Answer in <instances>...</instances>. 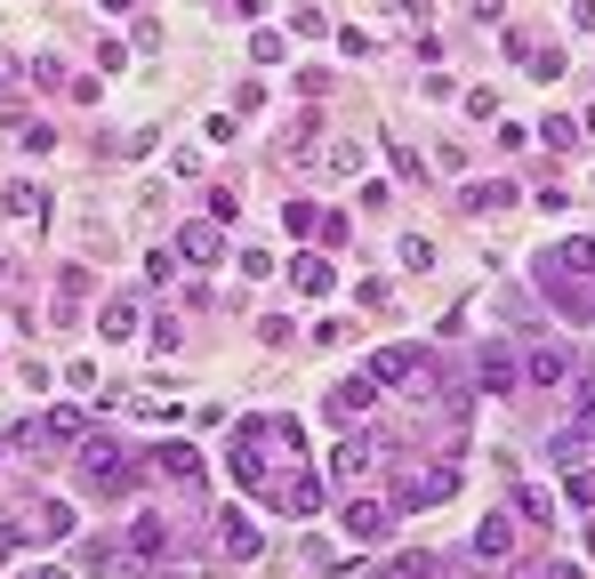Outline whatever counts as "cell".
Masks as SVG:
<instances>
[{
	"instance_id": "1",
	"label": "cell",
	"mask_w": 595,
	"mask_h": 579,
	"mask_svg": "<svg viewBox=\"0 0 595 579\" xmlns=\"http://www.w3.org/2000/svg\"><path fill=\"white\" fill-rule=\"evenodd\" d=\"M450 491H459V467H450V459H435V467H426V459H410V467L395 475V500H386V507H395V515H419V507L450 500Z\"/></svg>"
},
{
	"instance_id": "2",
	"label": "cell",
	"mask_w": 595,
	"mask_h": 579,
	"mask_svg": "<svg viewBox=\"0 0 595 579\" xmlns=\"http://www.w3.org/2000/svg\"><path fill=\"white\" fill-rule=\"evenodd\" d=\"M234 443H241V451H258V467H265V459H298L306 434H298V419H282V410H258V419H241V427H234Z\"/></svg>"
},
{
	"instance_id": "3",
	"label": "cell",
	"mask_w": 595,
	"mask_h": 579,
	"mask_svg": "<svg viewBox=\"0 0 595 579\" xmlns=\"http://www.w3.org/2000/svg\"><path fill=\"white\" fill-rule=\"evenodd\" d=\"M80 483H89L97 500H121V491L137 483V459L121 443H80Z\"/></svg>"
},
{
	"instance_id": "4",
	"label": "cell",
	"mask_w": 595,
	"mask_h": 579,
	"mask_svg": "<svg viewBox=\"0 0 595 579\" xmlns=\"http://www.w3.org/2000/svg\"><path fill=\"white\" fill-rule=\"evenodd\" d=\"M338 531H346L355 547H379L386 531H395V507H386V500H362V491H355V500L338 507Z\"/></svg>"
},
{
	"instance_id": "5",
	"label": "cell",
	"mask_w": 595,
	"mask_h": 579,
	"mask_svg": "<svg viewBox=\"0 0 595 579\" xmlns=\"http://www.w3.org/2000/svg\"><path fill=\"white\" fill-rule=\"evenodd\" d=\"M146 467H153L170 491H186V500L201 491V451H194V443H153V459H146Z\"/></svg>"
},
{
	"instance_id": "6",
	"label": "cell",
	"mask_w": 595,
	"mask_h": 579,
	"mask_svg": "<svg viewBox=\"0 0 595 579\" xmlns=\"http://www.w3.org/2000/svg\"><path fill=\"white\" fill-rule=\"evenodd\" d=\"M65 531H73V507H65V500H40V507H25V515L9 523V540H33V547H49V540H65Z\"/></svg>"
},
{
	"instance_id": "7",
	"label": "cell",
	"mask_w": 595,
	"mask_h": 579,
	"mask_svg": "<svg viewBox=\"0 0 595 579\" xmlns=\"http://www.w3.org/2000/svg\"><path fill=\"white\" fill-rule=\"evenodd\" d=\"M129 564H161V555L177 547V531H170V515H129Z\"/></svg>"
},
{
	"instance_id": "8",
	"label": "cell",
	"mask_w": 595,
	"mask_h": 579,
	"mask_svg": "<svg viewBox=\"0 0 595 579\" xmlns=\"http://www.w3.org/2000/svg\"><path fill=\"white\" fill-rule=\"evenodd\" d=\"M258 500H274L282 515H314L322 507V483H314V475H265Z\"/></svg>"
},
{
	"instance_id": "9",
	"label": "cell",
	"mask_w": 595,
	"mask_h": 579,
	"mask_svg": "<svg viewBox=\"0 0 595 579\" xmlns=\"http://www.w3.org/2000/svg\"><path fill=\"white\" fill-rule=\"evenodd\" d=\"M475 379L491 386V395H523V355H516V346H483Z\"/></svg>"
},
{
	"instance_id": "10",
	"label": "cell",
	"mask_w": 595,
	"mask_h": 579,
	"mask_svg": "<svg viewBox=\"0 0 595 579\" xmlns=\"http://www.w3.org/2000/svg\"><path fill=\"white\" fill-rule=\"evenodd\" d=\"M362 370H371L379 386H402V379H426V355H419V346H379Z\"/></svg>"
},
{
	"instance_id": "11",
	"label": "cell",
	"mask_w": 595,
	"mask_h": 579,
	"mask_svg": "<svg viewBox=\"0 0 595 579\" xmlns=\"http://www.w3.org/2000/svg\"><path fill=\"white\" fill-rule=\"evenodd\" d=\"M516 194H523L516 177H475V185H467V194H459V210H467V218H483V210L499 218V210H507V201H516Z\"/></svg>"
},
{
	"instance_id": "12",
	"label": "cell",
	"mask_w": 595,
	"mask_h": 579,
	"mask_svg": "<svg viewBox=\"0 0 595 579\" xmlns=\"http://www.w3.org/2000/svg\"><path fill=\"white\" fill-rule=\"evenodd\" d=\"M218 250H225V242H218V218L177 225V258H186V266H218Z\"/></svg>"
},
{
	"instance_id": "13",
	"label": "cell",
	"mask_w": 595,
	"mask_h": 579,
	"mask_svg": "<svg viewBox=\"0 0 595 579\" xmlns=\"http://www.w3.org/2000/svg\"><path fill=\"white\" fill-rule=\"evenodd\" d=\"M556 379H571V355L563 346H523V386H556Z\"/></svg>"
},
{
	"instance_id": "14",
	"label": "cell",
	"mask_w": 595,
	"mask_h": 579,
	"mask_svg": "<svg viewBox=\"0 0 595 579\" xmlns=\"http://www.w3.org/2000/svg\"><path fill=\"white\" fill-rule=\"evenodd\" d=\"M475 555H483V564H516V523H507V515H483V531H475Z\"/></svg>"
},
{
	"instance_id": "15",
	"label": "cell",
	"mask_w": 595,
	"mask_h": 579,
	"mask_svg": "<svg viewBox=\"0 0 595 579\" xmlns=\"http://www.w3.org/2000/svg\"><path fill=\"white\" fill-rule=\"evenodd\" d=\"M218 547L234 555V564H250V555H258L265 540H258V523H250V515H225V523H218Z\"/></svg>"
},
{
	"instance_id": "16",
	"label": "cell",
	"mask_w": 595,
	"mask_h": 579,
	"mask_svg": "<svg viewBox=\"0 0 595 579\" xmlns=\"http://www.w3.org/2000/svg\"><path fill=\"white\" fill-rule=\"evenodd\" d=\"M371 459H379V443H338V451H331V483H362Z\"/></svg>"
},
{
	"instance_id": "17",
	"label": "cell",
	"mask_w": 595,
	"mask_h": 579,
	"mask_svg": "<svg viewBox=\"0 0 595 579\" xmlns=\"http://www.w3.org/2000/svg\"><path fill=\"white\" fill-rule=\"evenodd\" d=\"M97 330H106V338H129L137 330V298H106L97 306Z\"/></svg>"
},
{
	"instance_id": "18",
	"label": "cell",
	"mask_w": 595,
	"mask_h": 579,
	"mask_svg": "<svg viewBox=\"0 0 595 579\" xmlns=\"http://www.w3.org/2000/svg\"><path fill=\"white\" fill-rule=\"evenodd\" d=\"M33 443H80V410H49V419L33 427Z\"/></svg>"
},
{
	"instance_id": "19",
	"label": "cell",
	"mask_w": 595,
	"mask_h": 579,
	"mask_svg": "<svg viewBox=\"0 0 595 579\" xmlns=\"http://www.w3.org/2000/svg\"><path fill=\"white\" fill-rule=\"evenodd\" d=\"M516 515H523V523H547V531H556V500H547L540 483H523V491H516Z\"/></svg>"
},
{
	"instance_id": "20",
	"label": "cell",
	"mask_w": 595,
	"mask_h": 579,
	"mask_svg": "<svg viewBox=\"0 0 595 579\" xmlns=\"http://www.w3.org/2000/svg\"><path fill=\"white\" fill-rule=\"evenodd\" d=\"M580 137H587V130H580V121H563V113H547V121H540V145H547V153H571Z\"/></svg>"
},
{
	"instance_id": "21",
	"label": "cell",
	"mask_w": 595,
	"mask_h": 579,
	"mask_svg": "<svg viewBox=\"0 0 595 579\" xmlns=\"http://www.w3.org/2000/svg\"><path fill=\"white\" fill-rule=\"evenodd\" d=\"M0 210H9V218H33V210H40V185H33V177L0 185Z\"/></svg>"
},
{
	"instance_id": "22",
	"label": "cell",
	"mask_w": 595,
	"mask_h": 579,
	"mask_svg": "<svg viewBox=\"0 0 595 579\" xmlns=\"http://www.w3.org/2000/svg\"><path fill=\"white\" fill-rule=\"evenodd\" d=\"M298 290H306V298H322V290H331V266H322V258H298Z\"/></svg>"
},
{
	"instance_id": "23",
	"label": "cell",
	"mask_w": 595,
	"mask_h": 579,
	"mask_svg": "<svg viewBox=\"0 0 595 579\" xmlns=\"http://www.w3.org/2000/svg\"><path fill=\"white\" fill-rule=\"evenodd\" d=\"M402 266H410V274H426V266H435V242L410 234V242H402Z\"/></svg>"
},
{
	"instance_id": "24",
	"label": "cell",
	"mask_w": 595,
	"mask_h": 579,
	"mask_svg": "<svg viewBox=\"0 0 595 579\" xmlns=\"http://www.w3.org/2000/svg\"><path fill=\"white\" fill-rule=\"evenodd\" d=\"M282 225H290V234H314L322 218H314V201H290V210H282Z\"/></svg>"
},
{
	"instance_id": "25",
	"label": "cell",
	"mask_w": 595,
	"mask_h": 579,
	"mask_svg": "<svg viewBox=\"0 0 595 579\" xmlns=\"http://www.w3.org/2000/svg\"><path fill=\"white\" fill-rule=\"evenodd\" d=\"M234 210H241V194H234V185H210V218L225 225V218H234Z\"/></svg>"
},
{
	"instance_id": "26",
	"label": "cell",
	"mask_w": 595,
	"mask_h": 579,
	"mask_svg": "<svg viewBox=\"0 0 595 579\" xmlns=\"http://www.w3.org/2000/svg\"><path fill=\"white\" fill-rule=\"evenodd\" d=\"M571 507H595V475H571V491H563Z\"/></svg>"
},
{
	"instance_id": "27",
	"label": "cell",
	"mask_w": 595,
	"mask_h": 579,
	"mask_svg": "<svg viewBox=\"0 0 595 579\" xmlns=\"http://www.w3.org/2000/svg\"><path fill=\"white\" fill-rule=\"evenodd\" d=\"M571 25H580V33H595V0H571Z\"/></svg>"
},
{
	"instance_id": "28",
	"label": "cell",
	"mask_w": 595,
	"mask_h": 579,
	"mask_svg": "<svg viewBox=\"0 0 595 579\" xmlns=\"http://www.w3.org/2000/svg\"><path fill=\"white\" fill-rule=\"evenodd\" d=\"M97 9H137V0H97Z\"/></svg>"
}]
</instances>
